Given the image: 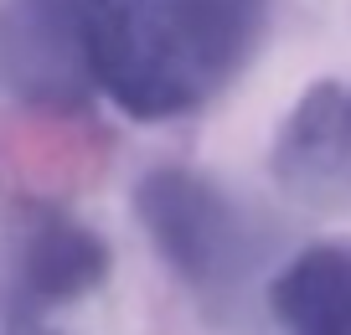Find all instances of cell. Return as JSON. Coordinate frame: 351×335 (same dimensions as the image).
<instances>
[{
    "instance_id": "2",
    "label": "cell",
    "mask_w": 351,
    "mask_h": 335,
    "mask_svg": "<svg viewBox=\"0 0 351 335\" xmlns=\"http://www.w3.org/2000/svg\"><path fill=\"white\" fill-rule=\"evenodd\" d=\"M134 212L150 243L160 248V258L207 299L238 289L258 258L243 206L202 171H186V165L145 171L134 186Z\"/></svg>"
},
{
    "instance_id": "6",
    "label": "cell",
    "mask_w": 351,
    "mask_h": 335,
    "mask_svg": "<svg viewBox=\"0 0 351 335\" xmlns=\"http://www.w3.org/2000/svg\"><path fill=\"white\" fill-rule=\"evenodd\" d=\"M285 335H351V243H315L269 284Z\"/></svg>"
},
{
    "instance_id": "8",
    "label": "cell",
    "mask_w": 351,
    "mask_h": 335,
    "mask_svg": "<svg viewBox=\"0 0 351 335\" xmlns=\"http://www.w3.org/2000/svg\"><path fill=\"white\" fill-rule=\"evenodd\" d=\"M228 5H238V11H248L253 21H263V5H269V0H228Z\"/></svg>"
},
{
    "instance_id": "5",
    "label": "cell",
    "mask_w": 351,
    "mask_h": 335,
    "mask_svg": "<svg viewBox=\"0 0 351 335\" xmlns=\"http://www.w3.org/2000/svg\"><path fill=\"white\" fill-rule=\"evenodd\" d=\"M274 175L310 206H351V83H315L274 140Z\"/></svg>"
},
{
    "instance_id": "7",
    "label": "cell",
    "mask_w": 351,
    "mask_h": 335,
    "mask_svg": "<svg viewBox=\"0 0 351 335\" xmlns=\"http://www.w3.org/2000/svg\"><path fill=\"white\" fill-rule=\"evenodd\" d=\"M0 335H62L57 325H47L42 310H26L11 294H0Z\"/></svg>"
},
{
    "instance_id": "4",
    "label": "cell",
    "mask_w": 351,
    "mask_h": 335,
    "mask_svg": "<svg viewBox=\"0 0 351 335\" xmlns=\"http://www.w3.org/2000/svg\"><path fill=\"white\" fill-rule=\"evenodd\" d=\"M5 269H11V299L26 310H57L77 304L83 294L104 289L114 269V253L99 232L77 222L62 206L32 201L16 212L11 238H5Z\"/></svg>"
},
{
    "instance_id": "1",
    "label": "cell",
    "mask_w": 351,
    "mask_h": 335,
    "mask_svg": "<svg viewBox=\"0 0 351 335\" xmlns=\"http://www.w3.org/2000/svg\"><path fill=\"white\" fill-rule=\"evenodd\" d=\"M258 26L228 0H114L93 36V83L130 119H181L232 83Z\"/></svg>"
},
{
    "instance_id": "3",
    "label": "cell",
    "mask_w": 351,
    "mask_h": 335,
    "mask_svg": "<svg viewBox=\"0 0 351 335\" xmlns=\"http://www.w3.org/2000/svg\"><path fill=\"white\" fill-rule=\"evenodd\" d=\"M114 0H0V88L26 108L83 114L99 93L93 36Z\"/></svg>"
}]
</instances>
